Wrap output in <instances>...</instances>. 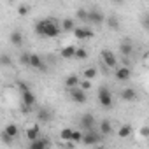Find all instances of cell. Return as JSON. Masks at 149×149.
<instances>
[{
  "label": "cell",
  "instance_id": "obj_10",
  "mask_svg": "<svg viewBox=\"0 0 149 149\" xmlns=\"http://www.w3.org/2000/svg\"><path fill=\"white\" fill-rule=\"evenodd\" d=\"M74 33V37L76 39H79V40H84V39H91L95 33H93V30H90L88 26H76V30L72 32Z\"/></svg>",
  "mask_w": 149,
  "mask_h": 149
},
{
  "label": "cell",
  "instance_id": "obj_17",
  "mask_svg": "<svg viewBox=\"0 0 149 149\" xmlns=\"http://www.w3.org/2000/svg\"><path fill=\"white\" fill-rule=\"evenodd\" d=\"M119 51H121V54L123 56H130L132 53H133V46H132V42L130 40H121V44H119Z\"/></svg>",
  "mask_w": 149,
  "mask_h": 149
},
{
  "label": "cell",
  "instance_id": "obj_27",
  "mask_svg": "<svg viewBox=\"0 0 149 149\" xmlns=\"http://www.w3.org/2000/svg\"><path fill=\"white\" fill-rule=\"evenodd\" d=\"M97 74H98V70H97L95 67H90V68H86V70L83 72V77H84V79H95Z\"/></svg>",
  "mask_w": 149,
  "mask_h": 149
},
{
  "label": "cell",
  "instance_id": "obj_22",
  "mask_svg": "<svg viewBox=\"0 0 149 149\" xmlns=\"http://www.w3.org/2000/svg\"><path fill=\"white\" fill-rule=\"evenodd\" d=\"M61 30L63 32H74V30H76V23H74L70 18H65L61 21Z\"/></svg>",
  "mask_w": 149,
  "mask_h": 149
},
{
  "label": "cell",
  "instance_id": "obj_15",
  "mask_svg": "<svg viewBox=\"0 0 149 149\" xmlns=\"http://www.w3.org/2000/svg\"><path fill=\"white\" fill-rule=\"evenodd\" d=\"M39 137H40V126L39 125H32L26 128V139L28 140H35Z\"/></svg>",
  "mask_w": 149,
  "mask_h": 149
},
{
  "label": "cell",
  "instance_id": "obj_33",
  "mask_svg": "<svg viewBox=\"0 0 149 149\" xmlns=\"http://www.w3.org/2000/svg\"><path fill=\"white\" fill-rule=\"evenodd\" d=\"M79 86H81L84 91H90V90H91V79H84V81H81Z\"/></svg>",
  "mask_w": 149,
  "mask_h": 149
},
{
  "label": "cell",
  "instance_id": "obj_32",
  "mask_svg": "<svg viewBox=\"0 0 149 149\" xmlns=\"http://www.w3.org/2000/svg\"><path fill=\"white\" fill-rule=\"evenodd\" d=\"M140 26H142L144 30L149 32V14H144V16H142V19H140Z\"/></svg>",
  "mask_w": 149,
  "mask_h": 149
},
{
  "label": "cell",
  "instance_id": "obj_35",
  "mask_svg": "<svg viewBox=\"0 0 149 149\" xmlns=\"http://www.w3.org/2000/svg\"><path fill=\"white\" fill-rule=\"evenodd\" d=\"M140 135H144V137H149V128H142V130H140Z\"/></svg>",
  "mask_w": 149,
  "mask_h": 149
},
{
  "label": "cell",
  "instance_id": "obj_12",
  "mask_svg": "<svg viewBox=\"0 0 149 149\" xmlns=\"http://www.w3.org/2000/svg\"><path fill=\"white\" fill-rule=\"evenodd\" d=\"M98 132H100L104 137L111 135V133H112V123H111V119H102V121L98 123Z\"/></svg>",
  "mask_w": 149,
  "mask_h": 149
},
{
  "label": "cell",
  "instance_id": "obj_20",
  "mask_svg": "<svg viewBox=\"0 0 149 149\" xmlns=\"http://www.w3.org/2000/svg\"><path fill=\"white\" fill-rule=\"evenodd\" d=\"M9 40H11V44H13L14 47H21V44H23V35H21V32H13Z\"/></svg>",
  "mask_w": 149,
  "mask_h": 149
},
{
  "label": "cell",
  "instance_id": "obj_21",
  "mask_svg": "<svg viewBox=\"0 0 149 149\" xmlns=\"http://www.w3.org/2000/svg\"><path fill=\"white\" fill-rule=\"evenodd\" d=\"M76 18H77L81 23H88V19H90V9H77Z\"/></svg>",
  "mask_w": 149,
  "mask_h": 149
},
{
  "label": "cell",
  "instance_id": "obj_31",
  "mask_svg": "<svg viewBox=\"0 0 149 149\" xmlns=\"http://www.w3.org/2000/svg\"><path fill=\"white\" fill-rule=\"evenodd\" d=\"M18 14H19V16H26V14H30V6H26V4L19 6V7H18Z\"/></svg>",
  "mask_w": 149,
  "mask_h": 149
},
{
  "label": "cell",
  "instance_id": "obj_25",
  "mask_svg": "<svg viewBox=\"0 0 149 149\" xmlns=\"http://www.w3.org/2000/svg\"><path fill=\"white\" fill-rule=\"evenodd\" d=\"M105 25H107L111 30H118V28H119V19H118L116 16H109V18L105 19Z\"/></svg>",
  "mask_w": 149,
  "mask_h": 149
},
{
  "label": "cell",
  "instance_id": "obj_11",
  "mask_svg": "<svg viewBox=\"0 0 149 149\" xmlns=\"http://www.w3.org/2000/svg\"><path fill=\"white\" fill-rule=\"evenodd\" d=\"M21 100H23V105H26V107H30V109H32V107L35 105V102H37V98H35V95L30 91V88L21 91Z\"/></svg>",
  "mask_w": 149,
  "mask_h": 149
},
{
  "label": "cell",
  "instance_id": "obj_5",
  "mask_svg": "<svg viewBox=\"0 0 149 149\" xmlns=\"http://www.w3.org/2000/svg\"><path fill=\"white\" fill-rule=\"evenodd\" d=\"M102 61H104V65H105L107 68H118V58H116V54H114L112 51H109V49H104V51H102Z\"/></svg>",
  "mask_w": 149,
  "mask_h": 149
},
{
  "label": "cell",
  "instance_id": "obj_28",
  "mask_svg": "<svg viewBox=\"0 0 149 149\" xmlns=\"http://www.w3.org/2000/svg\"><path fill=\"white\" fill-rule=\"evenodd\" d=\"M83 137H84V132H83V130H74V133H72V142H74V144H79V142H83Z\"/></svg>",
  "mask_w": 149,
  "mask_h": 149
},
{
  "label": "cell",
  "instance_id": "obj_2",
  "mask_svg": "<svg viewBox=\"0 0 149 149\" xmlns=\"http://www.w3.org/2000/svg\"><path fill=\"white\" fill-rule=\"evenodd\" d=\"M97 98H98V104L102 105V107H105V109H109V107H112V93H111V90L107 88V86H102V88H98V95H97Z\"/></svg>",
  "mask_w": 149,
  "mask_h": 149
},
{
  "label": "cell",
  "instance_id": "obj_3",
  "mask_svg": "<svg viewBox=\"0 0 149 149\" xmlns=\"http://www.w3.org/2000/svg\"><path fill=\"white\" fill-rule=\"evenodd\" d=\"M102 133L100 132H97V130H90V132H84V137H83V144L84 146H97V144H100V140H102Z\"/></svg>",
  "mask_w": 149,
  "mask_h": 149
},
{
  "label": "cell",
  "instance_id": "obj_16",
  "mask_svg": "<svg viewBox=\"0 0 149 149\" xmlns=\"http://www.w3.org/2000/svg\"><path fill=\"white\" fill-rule=\"evenodd\" d=\"M79 83H81V79L76 76V74H70V76H67V77H65V88H67V90L79 86Z\"/></svg>",
  "mask_w": 149,
  "mask_h": 149
},
{
  "label": "cell",
  "instance_id": "obj_36",
  "mask_svg": "<svg viewBox=\"0 0 149 149\" xmlns=\"http://www.w3.org/2000/svg\"><path fill=\"white\" fill-rule=\"evenodd\" d=\"M9 2H16V0H9Z\"/></svg>",
  "mask_w": 149,
  "mask_h": 149
},
{
  "label": "cell",
  "instance_id": "obj_26",
  "mask_svg": "<svg viewBox=\"0 0 149 149\" xmlns=\"http://www.w3.org/2000/svg\"><path fill=\"white\" fill-rule=\"evenodd\" d=\"M72 133H74L72 128H61V130H60V139L70 142V140H72Z\"/></svg>",
  "mask_w": 149,
  "mask_h": 149
},
{
  "label": "cell",
  "instance_id": "obj_24",
  "mask_svg": "<svg viewBox=\"0 0 149 149\" xmlns=\"http://www.w3.org/2000/svg\"><path fill=\"white\" fill-rule=\"evenodd\" d=\"M132 135V126L130 125H123L119 130H118V137L119 139H126V137H130Z\"/></svg>",
  "mask_w": 149,
  "mask_h": 149
},
{
  "label": "cell",
  "instance_id": "obj_14",
  "mask_svg": "<svg viewBox=\"0 0 149 149\" xmlns=\"http://www.w3.org/2000/svg\"><path fill=\"white\" fill-rule=\"evenodd\" d=\"M30 68H35V70H46V67H44V61L40 60V56L39 54H33L32 53V56H30V65H28Z\"/></svg>",
  "mask_w": 149,
  "mask_h": 149
},
{
  "label": "cell",
  "instance_id": "obj_29",
  "mask_svg": "<svg viewBox=\"0 0 149 149\" xmlns=\"http://www.w3.org/2000/svg\"><path fill=\"white\" fill-rule=\"evenodd\" d=\"M30 56H32V53L23 51V53L19 54V63H21V65H25V67H28V65H30Z\"/></svg>",
  "mask_w": 149,
  "mask_h": 149
},
{
  "label": "cell",
  "instance_id": "obj_19",
  "mask_svg": "<svg viewBox=\"0 0 149 149\" xmlns=\"http://www.w3.org/2000/svg\"><path fill=\"white\" fill-rule=\"evenodd\" d=\"M76 51H77V47L76 46H65L61 51H60V54H61V58H76Z\"/></svg>",
  "mask_w": 149,
  "mask_h": 149
},
{
  "label": "cell",
  "instance_id": "obj_30",
  "mask_svg": "<svg viewBox=\"0 0 149 149\" xmlns=\"http://www.w3.org/2000/svg\"><path fill=\"white\" fill-rule=\"evenodd\" d=\"M76 58H77V60H86V58H88V51H86L84 47H77V51H76Z\"/></svg>",
  "mask_w": 149,
  "mask_h": 149
},
{
  "label": "cell",
  "instance_id": "obj_7",
  "mask_svg": "<svg viewBox=\"0 0 149 149\" xmlns=\"http://www.w3.org/2000/svg\"><path fill=\"white\" fill-rule=\"evenodd\" d=\"M81 126H83V130L84 132H90V130H95L97 128V119H95V116L93 114H83L81 116Z\"/></svg>",
  "mask_w": 149,
  "mask_h": 149
},
{
  "label": "cell",
  "instance_id": "obj_23",
  "mask_svg": "<svg viewBox=\"0 0 149 149\" xmlns=\"http://www.w3.org/2000/svg\"><path fill=\"white\" fill-rule=\"evenodd\" d=\"M4 132H6V133H9V135H11V137H14V139L19 135V128H18V125H14V123H9V125L4 128Z\"/></svg>",
  "mask_w": 149,
  "mask_h": 149
},
{
  "label": "cell",
  "instance_id": "obj_9",
  "mask_svg": "<svg viewBox=\"0 0 149 149\" xmlns=\"http://www.w3.org/2000/svg\"><path fill=\"white\" fill-rule=\"evenodd\" d=\"M37 119H39V123H44V125L51 123L53 121V111L49 107H40L37 111Z\"/></svg>",
  "mask_w": 149,
  "mask_h": 149
},
{
  "label": "cell",
  "instance_id": "obj_6",
  "mask_svg": "<svg viewBox=\"0 0 149 149\" xmlns=\"http://www.w3.org/2000/svg\"><path fill=\"white\" fill-rule=\"evenodd\" d=\"M105 19L107 18L104 16V13L100 9H90V19H88V23H91L95 26H100V25L105 23Z\"/></svg>",
  "mask_w": 149,
  "mask_h": 149
},
{
  "label": "cell",
  "instance_id": "obj_34",
  "mask_svg": "<svg viewBox=\"0 0 149 149\" xmlns=\"http://www.w3.org/2000/svg\"><path fill=\"white\" fill-rule=\"evenodd\" d=\"M0 63H2L4 67H11V63H13V61H11V58H9L6 53H4L2 56H0Z\"/></svg>",
  "mask_w": 149,
  "mask_h": 149
},
{
  "label": "cell",
  "instance_id": "obj_8",
  "mask_svg": "<svg viewBox=\"0 0 149 149\" xmlns=\"http://www.w3.org/2000/svg\"><path fill=\"white\" fill-rule=\"evenodd\" d=\"M116 79L118 81H121V83H125V81H128L130 77H132V68H130V65H123V67H118L116 68Z\"/></svg>",
  "mask_w": 149,
  "mask_h": 149
},
{
  "label": "cell",
  "instance_id": "obj_13",
  "mask_svg": "<svg viewBox=\"0 0 149 149\" xmlns=\"http://www.w3.org/2000/svg\"><path fill=\"white\" fill-rule=\"evenodd\" d=\"M28 147H30V149H46V147H49V140H47V139H42V135H40L39 139L30 140Z\"/></svg>",
  "mask_w": 149,
  "mask_h": 149
},
{
  "label": "cell",
  "instance_id": "obj_18",
  "mask_svg": "<svg viewBox=\"0 0 149 149\" xmlns=\"http://www.w3.org/2000/svg\"><path fill=\"white\" fill-rule=\"evenodd\" d=\"M121 98H123L125 102H133V100L137 98V91H135L133 88H125V90L121 91Z\"/></svg>",
  "mask_w": 149,
  "mask_h": 149
},
{
  "label": "cell",
  "instance_id": "obj_1",
  "mask_svg": "<svg viewBox=\"0 0 149 149\" xmlns=\"http://www.w3.org/2000/svg\"><path fill=\"white\" fill-rule=\"evenodd\" d=\"M35 33L42 39H53V37H58L61 30V23H56L54 19H39L33 26Z\"/></svg>",
  "mask_w": 149,
  "mask_h": 149
},
{
  "label": "cell",
  "instance_id": "obj_4",
  "mask_svg": "<svg viewBox=\"0 0 149 149\" xmlns=\"http://www.w3.org/2000/svg\"><path fill=\"white\" fill-rule=\"evenodd\" d=\"M68 95H70V98L76 102V104H86V100H88V97H86V91L83 90V88H70L68 90Z\"/></svg>",
  "mask_w": 149,
  "mask_h": 149
}]
</instances>
